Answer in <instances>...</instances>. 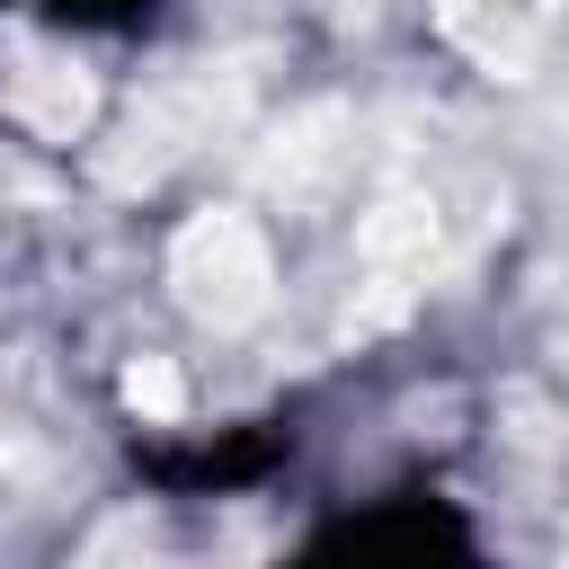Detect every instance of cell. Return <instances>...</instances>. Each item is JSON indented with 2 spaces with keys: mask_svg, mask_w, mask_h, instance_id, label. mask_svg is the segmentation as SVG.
I'll return each mask as SVG.
<instances>
[{
  "mask_svg": "<svg viewBox=\"0 0 569 569\" xmlns=\"http://www.w3.org/2000/svg\"><path fill=\"white\" fill-rule=\"evenodd\" d=\"M276 569H489V551L453 498L391 489V498H365V507L311 525Z\"/></svg>",
  "mask_w": 569,
  "mask_h": 569,
  "instance_id": "obj_1",
  "label": "cell"
}]
</instances>
